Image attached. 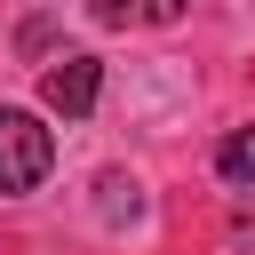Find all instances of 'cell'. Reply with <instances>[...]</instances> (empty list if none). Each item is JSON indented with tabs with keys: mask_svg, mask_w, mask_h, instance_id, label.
I'll return each instance as SVG.
<instances>
[{
	"mask_svg": "<svg viewBox=\"0 0 255 255\" xmlns=\"http://www.w3.org/2000/svg\"><path fill=\"white\" fill-rule=\"evenodd\" d=\"M48 167H56V135L40 128V112L0 104V199L40 191V183H48Z\"/></svg>",
	"mask_w": 255,
	"mask_h": 255,
	"instance_id": "cell-1",
	"label": "cell"
},
{
	"mask_svg": "<svg viewBox=\"0 0 255 255\" xmlns=\"http://www.w3.org/2000/svg\"><path fill=\"white\" fill-rule=\"evenodd\" d=\"M96 96H104V64H96L88 48H72V56H56V64L40 72V104H48L56 120H88Z\"/></svg>",
	"mask_w": 255,
	"mask_h": 255,
	"instance_id": "cell-2",
	"label": "cell"
},
{
	"mask_svg": "<svg viewBox=\"0 0 255 255\" xmlns=\"http://www.w3.org/2000/svg\"><path fill=\"white\" fill-rule=\"evenodd\" d=\"M215 175H223V183H239V191H255V128H231V135H223Z\"/></svg>",
	"mask_w": 255,
	"mask_h": 255,
	"instance_id": "cell-3",
	"label": "cell"
},
{
	"mask_svg": "<svg viewBox=\"0 0 255 255\" xmlns=\"http://www.w3.org/2000/svg\"><path fill=\"white\" fill-rule=\"evenodd\" d=\"M96 8V24H128V0H88Z\"/></svg>",
	"mask_w": 255,
	"mask_h": 255,
	"instance_id": "cell-4",
	"label": "cell"
},
{
	"mask_svg": "<svg viewBox=\"0 0 255 255\" xmlns=\"http://www.w3.org/2000/svg\"><path fill=\"white\" fill-rule=\"evenodd\" d=\"M143 16H151V24H175V16H183V0H143Z\"/></svg>",
	"mask_w": 255,
	"mask_h": 255,
	"instance_id": "cell-5",
	"label": "cell"
}]
</instances>
